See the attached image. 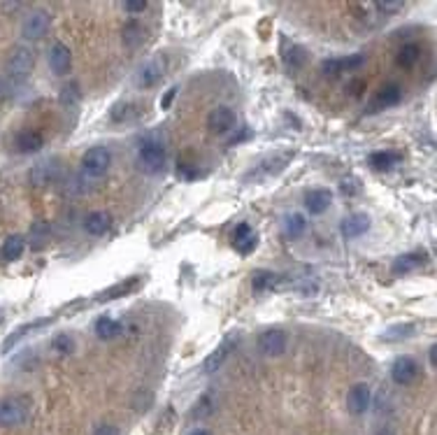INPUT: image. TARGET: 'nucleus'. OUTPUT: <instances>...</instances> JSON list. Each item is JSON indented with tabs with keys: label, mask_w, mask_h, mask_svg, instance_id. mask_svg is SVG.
Masks as SVG:
<instances>
[{
	"label": "nucleus",
	"mask_w": 437,
	"mask_h": 435,
	"mask_svg": "<svg viewBox=\"0 0 437 435\" xmlns=\"http://www.w3.org/2000/svg\"><path fill=\"white\" fill-rule=\"evenodd\" d=\"M165 145L163 140L158 138V133H149L140 140L138 147V168L147 175H156L165 168Z\"/></svg>",
	"instance_id": "1"
},
{
	"label": "nucleus",
	"mask_w": 437,
	"mask_h": 435,
	"mask_svg": "<svg viewBox=\"0 0 437 435\" xmlns=\"http://www.w3.org/2000/svg\"><path fill=\"white\" fill-rule=\"evenodd\" d=\"M33 65H35V54L30 52L28 47H17L14 52L10 54L5 72H8V77L14 79V82H23V79L33 72Z\"/></svg>",
	"instance_id": "2"
},
{
	"label": "nucleus",
	"mask_w": 437,
	"mask_h": 435,
	"mask_svg": "<svg viewBox=\"0 0 437 435\" xmlns=\"http://www.w3.org/2000/svg\"><path fill=\"white\" fill-rule=\"evenodd\" d=\"M28 419V403L26 398L12 396L0 401V426L12 428V426H21L23 421Z\"/></svg>",
	"instance_id": "3"
},
{
	"label": "nucleus",
	"mask_w": 437,
	"mask_h": 435,
	"mask_svg": "<svg viewBox=\"0 0 437 435\" xmlns=\"http://www.w3.org/2000/svg\"><path fill=\"white\" fill-rule=\"evenodd\" d=\"M109 163H112V151L107 147H91L82 156V170L89 177L105 175L109 170Z\"/></svg>",
	"instance_id": "4"
},
{
	"label": "nucleus",
	"mask_w": 437,
	"mask_h": 435,
	"mask_svg": "<svg viewBox=\"0 0 437 435\" xmlns=\"http://www.w3.org/2000/svg\"><path fill=\"white\" fill-rule=\"evenodd\" d=\"M165 65H168L165 56L149 59L147 63H142L138 68V72H135V87H138V89H151V87H156V84L161 82L163 75H165Z\"/></svg>",
	"instance_id": "5"
},
{
	"label": "nucleus",
	"mask_w": 437,
	"mask_h": 435,
	"mask_svg": "<svg viewBox=\"0 0 437 435\" xmlns=\"http://www.w3.org/2000/svg\"><path fill=\"white\" fill-rule=\"evenodd\" d=\"M49 23H52V17L47 14L45 10H35L23 19L21 23V35L26 40H42L49 30Z\"/></svg>",
	"instance_id": "6"
},
{
	"label": "nucleus",
	"mask_w": 437,
	"mask_h": 435,
	"mask_svg": "<svg viewBox=\"0 0 437 435\" xmlns=\"http://www.w3.org/2000/svg\"><path fill=\"white\" fill-rule=\"evenodd\" d=\"M286 345H288L286 333L279 328H268L258 335V349L266 357H281L286 352Z\"/></svg>",
	"instance_id": "7"
},
{
	"label": "nucleus",
	"mask_w": 437,
	"mask_h": 435,
	"mask_svg": "<svg viewBox=\"0 0 437 435\" xmlns=\"http://www.w3.org/2000/svg\"><path fill=\"white\" fill-rule=\"evenodd\" d=\"M235 121H237L235 112L226 105L214 107L212 112L207 114V128L212 133H217V136H226L228 131H233V128H235Z\"/></svg>",
	"instance_id": "8"
},
{
	"label": "nucleus",
	"mask_w": 437,
	"mask_h": 435,
	"mask_svg": "<svg viewBox=\"0 0 437 435\" xmlns=\"http://www.w3.org/2000/svg\"><path fill=\"white\" fill-rule=\"evenodd\" d=\"M418 377V363L412 357H398L391 365V379L400 387H407Z\"/></svg>",
	"instance_id": "9"
},
{
	"label": "nucleus",
	"mask_w": 437,
	"mask_h": 435,
	"mask_svg": "<svg viewBox=\"0 0 437 435\" xmlns=\"http://www.w3.org/2000/svg\"><path fill=\"white\" fill-rule=\"evenodd\" d=\"M370 401H372L370 387H367L365 382H359V384H354V387L349 389V394H347V410L352 414L361 416V414L367 412V407H370Z\"/></svg>",
	"instance_id": "10"
},
{
	"label": "nucleus",
	"mask_w": 437,
	"mask_h": 435,
	"mask_svg": "<svg viewBox=\"0 0 437 435\" xmlns=\"http://www.w3.org/2000/svg\"><path fill=\"white\" fill-rule=\"evenodd\" d=\"M49 68H52L54 75H58V77H63L70 72L72 54H70V49H67V45H63V42H54L52 49H49Z\"/></svg>",
	"instance_id": "11"
},
{
	"label": "nucleus",
	"mask_w": 437,
	"mask_h": 435,
	"mask_svg": "<svg viewBox=\"0 0 437 435\" xmlns=\"http://www.w3.org/2000/svg\"><path fill=\"white\" fill-rule=\"evenodd\" d=\"M365 65V56L363 54H354V56H347V59H328L321 63V70L323 75H340V72H352V70H359Z\"/></svg>",
	"instance_id": "12"
},
{
	"label": "nucleus",
	"mask_w": 437,
	"mask_h": 435,
	"mask_svg": "<svg viewBox=\"0 0 437 435\" xmlns=\"http://www.w3.org/2000/svg\"><path fill=\"white\" fill-rule=\"evenodd\" d=\"M231 244H233V249L239 252V254H251L256 249V244H258V237H256V233L251 231V226L239 224L237 229L233 231Z\"/></svg>",
	"instance_id": "13"
},
{
	"label": "nucleus",
	"mask_w": 437,
	"mask_h": 435,
	"mask_svg": "<svg viewBox=\"0 0 437 435\" xmlns=\"http://www.w3.org/2000/svg\"><path fill=\"white\" fill-rule=\"evenodd\" d=\"M428 261V254L426 252H409V254H400L396 261L391 263V270L396 275H405V273H412L416 270V268L426 266Z\"/></svg>",
	"instance_id": "14"
},
{
	"label": "nucleus",
	"mask_w": 437,
	"mask_h": 435,
	"mask_svg": "<svg viewBox=\"0 0 437 435\" xmlns=\"http://www.w3.org/2000/svg\"><path fill=\"white\" fill-rule=\"evenodd\" d=\"M333 203V195L328 189H312L305 193V210L310 214H323Z\"/></svg>",
	"instance_id": "15"
},
{
	"label": "nucleus",
	"mask_w": 437,
	"mask_h": 435,
	"mask_svg": "<svg viewBox=\"0 0 437 435\" xmlns=\"http://www.w3.org/2000/svg\"><path fill=\"white\" fill-rule=\"evenodd\" d=\"M367 229H370V217H367V214H363V212L349 214V217L340 224V231H342L344 237H359Z\"/></svg>",
	"instance_id": "16"
},
{
	"label": "nucleus",
	"mask_w": 437,
	"mask_h": 435,
	"mask_svg": "<svg viewBox=\"0 0 437 435\" xmlns=\"http://www.w3.org/2000/svg\"><path fill=\"white\" fill-rule=\"evenodd\" d=\"M109 229H112V217H109L107 212L96 210V212L86 214L84 231L89 233V235H105V233H107Z\"/></svg>",
	"instance_id": "17"
},
{
	"label": "nucleus",
	"mask_w": 437,
	"mask_h": 435,
	"mask_svg": "<svg viewBox=\"0 0 437 435\" xmlns=\"http://www.w3.org/2000/svg\"><path fill=\"white\" fill-rule=\"evenodd\" d=\"M400 98H403V91H400L398 84H386V87H381L379 94L372 98L370 109H372V112H377V109H384V107L398 105Z\"/></svg>",
	"instance_id": "18"
},
{
	"label": "nucleus",
	"mask_w": 437,
	"mask_h": 435,
	"mask_svg": "<svg viewBox=\"0 0 437 435\" xmlns=\"http://www.w3.org/2000/svg\"><path fill=\"white\" fill-rule=\"evenodd\" d=\"M14 145H17V151H21V154H35V151H40L42 147H45V138H42L38 131H21L19 136H17Z\"/></svg>",
	"instance_id": "19"
},
{
	"label": "nucleus",
	"mask_w": 437,
	"mask_h": 435,
	"mask_svg": "<svg viewBox=\"0 0 437 435\" xmlns=\"http://www.w3.org/2000/svg\"><path fill=\"white\" fill-rule=\"evenodd\" d=\"M49 323H52V319H35V321H30V323H23V326H19L14 330V333L12 335H8V338H5V342H3V347H0V352L3 354H8L12 347L17 345V342H19L23 335H28V333H33L35 328H42V326H49Z\"/></svg>",
	"instance_id": "20"
},
{
	"label": "nucleus",
	"mask_w": 437,
	"mask_h": 435,
	"mask_svg": "<svg viewBox=\"0 0 437 435\" xmlns=\"http://www.w3.org/2000/svg\"><path fill=\"white\" fill-rule=\"evenodd\" d=\"M231 345H233V340H226V342H221V345L214 349L212 354L205 359V363H202V370L205 372H214V370H219L221 365H224V361L228 359V354H231Z\"/></svg>",
	"instance_id": "21"
},
{
	"label": "nucleus",
	"mask_w": 437,
	"mask_h": 435,
	"mask_svg": "<svg viewBox=\"0 0 437 435\" xmlns=\"http://www.w3.org/2000/svg\"><path fill=\"white\" fill-rule=\"evenodd\" d=\"M121 323L112 319V317H98V321H96V335L100 340H112L116 338V335L121 333Z\"/></svg>",
	"instance_id": "22"
},
{
	"label": "nucleus",
	"mask_w": 437,
	"mask_h": 435,
	"mask_svg": "<svg viewBox=\"0 0 437 435\" xmlns=\"http://www.w3.org/2000/svg\"><path fill=\"white\" fill-rule=\"evenodd\" d=\"M400 161H403L400 151H374V154H370V165L374 170H389Z\"/></svg>",
	"instance_id": "23"
},
{
	"label": "nucleus",
	"mask_w": 437,
	"mask_h": 435,
	"mask_svg": "<svg viewBox=\"0 0 437 435\" xmlns=\"http://www.w3.org/2000/svg\"><path fill=\"white\" fill-rule=\"evenodd\" d=\"M418 59H421V47L414 45V42H407V45L400 47L396 61H398L400 68H412V65H414Z\"/></svg>",
	"instance_id": "24"
},
{
	"label": "nucleus",
	"mask_w": 437,
	"mask_h": 435,
	"mask_svg": "<svg viewBox=\"0 0 437 435\" xmlns=\"http://www.w3.org/2000/svg\"><path fill=\"white\" fill-rule=\"evenodd\" d=\"M305 229H307V219L303 217V214H288V217L284 219V235L291 237V240L303 235Z\"/></svg>",
	"instance_id": "25"
},
{
	"label": "nucleus",
	"mask_w": 437,
	"mask_h": 435,
	"mask_svg": "<svg viewBox=\"0 0 437 435\" xmlns=\"http://www.w3.org/2000/svg\"><path fill=\"white\" fill-rule=\"evenodd\" d=\"M23 249H26V240H23V235H10L8 240L3 242V256L8 261H17L23 254Z\"/></svg>",
	"instance_id": "26"
},
{
	"label": "nucleus",
	"mask_w": 437,
	"mask_h": 435,
	"mask_svg": "<svg viewBox=\"0 0 437 435\" xmlns=\"http://www.w3.org/2000/svg\"><path fill=\"white\" fill-rule=\"evenodd\" d=\"M56 173H58V165L56 163H40L38 168L30 173V180H33L35 184H45V182H54L56 180Z\"/></svg>",
	"instance_id": "27"
},
{
	"label": "nucleus",
	"mask_w": 437,
	"mask_h": 435,
	"mask_svg": "<svg viewBox=\"0 0 437 435\" xmlns=\"http://www.w3.org/2000/svg\"><path fill=\"white\" fill-rule=\"evenodd\" d=\"M414 335V326L412 323H396V326H391L389 330H384V335H381V340L384 342H400V340H407Z\"/></svg>",
	"instance_id": "28"
},
{
	"label": "nucleus",
	"mask_w": 437,
	"mask_h": 435,
	"mask_svg": "<svg viewBox=\"0 0 437 435\" xmlns=\"http://www.w3.org/2000/svg\"><path fill=\"white\" fill-rule=\"evenodd\" d=\"M140 114L138 105H133V103H119V105L112 107V121H116V124H121V121H133L135 116Z\"/></svg>",
	"instance_id": "29"
},
{
	"label": "nucleus",
	"mask_w": 437,
	"mask_h": 435,
	"mask_svg": "<svg viewBox=\"0 0 437 435\" xmlns=\"http://www.w3.org/2000/svg\"><path fill=\"white\" fill-rule=\"evenodd\" d=\"M135 286H138V279H128V282H121V284H116V286H112V289H107L103 293V296H98V300H114V298H121V296H128V293H131Z\"/></svg>",
	"instance_id": "30"
},
{
	"label": "nucleus",
	"mask_w": 437,
	"mask_h": 435,
	"mask_svg": "<svg viewBox=\"0 0 437 435\" xmlns=\"http://www.w3.org/2000/svg\"><path fill=\"white\" fill-rule=\"evenodd\" d=\"M275 284H277V275L268 273V270H258V273H254V277H251L254 291H268V289H273Z\"/></svg>",
	"instance_id": "31"
},
{
	"label": "nucleus",
	"mask_w": 437,
	"mask_h": 435,
	"mask_svg": "<svg viewBox=\"0 0 437 435\" xmlns=\"http://www.w3.org/2000/svg\"><path fill=\"white\" fill-rule=\"evenodd\" d=\"M284 61H286V65H291V68H300V65L307 61V54L303 47H291L284 54Z\"/></svg>",
	"instance_id": "32"
},
{
	"label": "nucleus",
	"mask_w": 437,
	"mask_h": 435,
	"mask_svg": "<svg viewBox=\"0 0 437 435\" xmlns=\"http://www.w3.org/2000/svg\"><path fill=\"white\" fill-rule=\"evenodd\" d=\"M142 40V26L140 23H128L124 28V42L126 45H138V42Z\"/></svg>",
	"instance_id": "33"
},
{
	"label": "nucleus",
	"mask_w": 437,
	"mask_h": 435,
	"mask_svg": "<svg viewBox=\"0 0 437 435\" xmlns=\"http://www.w3.org/2000/svg\"><path fill=\"white\" fill-rule=\"evenodd\" d=\"M52 347L56 349L58 354H70L72 349H75V340L70 338V335H56V338H54V342H52Z\"/></svg>",
	"instance_id": "34"
},
{
	"label": "nucleus",
	"mask_w": 437,
	"mask_h": 435,
	"mask_svg": "<svg viewBox=\"0 0 437 435\" xmlns=\"http://www.w3.org/2000/svg\"><path fill=\"white\" fill-rule=\"evenodd\" d=\"M79 100V89H77V84H70V87H65V91L61 94V103H67V105H72V103H77Z\"/></svg>",
	"instance_id": "35"
},
{
	"label": "nucleus",
	"mask_w": 437,
	"mask_h": 435,
	"mask_svg": "<svg viewBox=\"0 0 437 435\" xmlns=\"http://www.w3.org/2000/svg\"><path fill=\"white\" fill-rule=\"evenodd\" d=\"M209 412H212V398L205 396V398H200V403H198V407H195V416H207Z\"/></svg>",
	"instance_id": "36"
},
{
	"label": "nucleus",
	"mask_w": 437,
	"mask_h": 435,
	"mask_svg": "<svg viewBox=\"0 0 437 435\" xmlns=\"http://www.w3.org/2000/svg\"><path fill=\"white\" fill-rule=\"evenodd\" d=\"M372 8H377L379 12H386V14H391V12H400L405 8V3H372Z\"/></svg>",
	"instance_id": "37"
},
{
	"label": "nucleus",
	"mask_w": 437,
	"mask_h": 435,
	"mask_svg": "<svg viewBox=\"0 0 437 435\" xmlns=\"http://www.w3.org/2000/svg\"><path fill=\"white\" fill-rule=\"evenodd\" d=\"M121 8H124L128 14H142V12L149 8V5H147L145 0H142V3H131V0H128V3L121 5Z\"/></svg>",
	"instance_id": "38"
},
{
	"label": "nucleus",
	"mask_w": 437,
	"mask_h": 435,
	"mask_svg": "<svg viewBox=\"0 0 437 435\" xmlns=\"http://www.w3.org/2000/svg\"><path fill=\"white\" fill-rule=\"evenodd\" d=\"M177 96V87H172V89H168V94L163 96V100H161V107L163 109H168L170 105H172V98Z\"/></svg>",
	"instance_id": "39"
},
{
	"label": "nucleus",
	"mask_w": 437,
	"mask_h": 435,
	"mask_svg": "<svg viewBox=\"0 0 437 435\" xmlns=\"http://www.w3.org/2000/svg\"><path fill=\"white\" fill-rule=\"evenodd\" d=\"M94 435H119V431H116L114 426H109V424H105L100 428H96V433Z\"/></svg>",
	"instance_id": "40"
},
{
	"label": "nucleus",
	"mask_w": 437,
	"mask_h": 435,
	"mask_svg": "<svg viewBox=\"0 0 437 435\" xmlns=\"http://www.w3.org/2000/svg\"><path fill=\"white\" fill-rule=\"evenodd\" d=\"M428 357H430V365H437V347H430V354H428Z\"/></svg>",
	"instance_id": "41"
},
{
	"label": "nucleus",
	"mask_w": 437,
	"mask_h": 435,
	"mask_svg": "<svg viewBox=\"0 0 437 435\" xmlns=\"http://www.w3.org/2000/svg\"><path fill=\"white\" fill-rule=\"evenodd\" d=\"M189 435H212V433H209L207 428H195V431H191Z\"/></svg>",
	"instance_id": "42"
},
{
	"label": "nucleus",
	"mask_w": 437,
	"mask_h": 435,
	"mask_svg": "<svg viewBox=\"0 0 437 435\" xmlns=\"http://www.w3.org/2000/svg\"><path fill=\"white\" fill-rule=\"evenodd\" d=\"M379 435H393V433H391V431H381Z\"/></svg>",
	"instance_id": "43"
}]
</instances>
